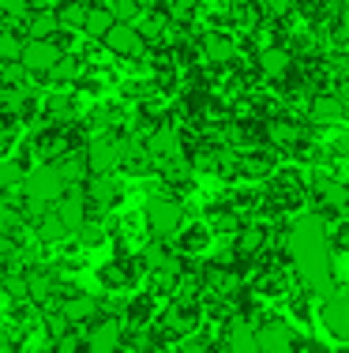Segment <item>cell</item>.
Masks as SVG:
<instances>
[{
  "instance_id": "7dc6e473",
  "label": "cell",
  "mask_w": 349,
  "mask_h": 353,
  "mask_svg": "<svg viewBox=\"0 0 349 353\" xmlns=\"http://www.w3.org/2000/svg\"><path fill=\"white\" fill-rule=\"evenodd\" d=\"M38 353H49V350H38Z\"/></svg>"
},
{
  "instance_id": "d6986e66",
  "label": "cell",
  "mask_w": 349,
  "mask_h": 353,
  "mask_svg": "<svg viewBox=\"0 0 349 353\" xmlns=\"http://www.w3.org/2000/svg\"><path fill=\"white\" fill-rule=\"evenodd\" d=\"M0 109H4L8 117H27L30 109H34V90H30V87H8Z\"/></svg>"
},
{
  "instance_id": "bcb514c9",
  "label": "cell",
  "mask_w": 349,
  "mask_h": 353,
  "mask_svg": "<svg viewBox=\"0 0 349 353\" xmlns=\"http://www.w3.org/2000/svg\"><path fill=\"white\" fill-rule=\"evenodd\" d=\"M304 353H327V350H323L319 342H304Z\"/></svg>"
},
{
  "instance_id": "4dcf8cb0",
  "label": "cell",
  "mask_w": 349,
  "mask_h": 353,
  "mask_svg": "<svg viewBox=\"0 0 349 353\" xmlns=\"http://www.w3.org/2000/svg\"><path fill=\"white\" fill-rule=\"evenodd\" d=\"M109 15H113L116 23H136L139 19V0H113Z\"/></svg>"
},
{
  "instance_id": "7402d4cb",
  "label": "cell",
  "mask_w": 349,
  "mask_h": 353,
  "mask_svg": "<svg viewBox=\"0 0 349 353\" xmlns=\"http://www.w3.org/2000/svg\"><path fill=\"white\" fill-rule=\"evenodd\" d=\"M23 279H27V297L30 301H41V305H45V301L53 297L56 285H53V279H49L45 271H27Z\"/></svg>"
},
{
  "instance_id": "f35d334b",
  "label": "cell",
  "mask_w": 349,
  "mask_h": 353,
  "mask_svg": "<svg viewBox=\"0 0 349 353\" xmlns=\"http://www.w3.org/2000/svg\"><path fill=\"white\" fill-rule=\"evenodd\" d=\"M15 225H19V214H15L8 203H0V233H8V230L15 233Z\"/></svg>"
},
{
  "instance_id": "4fadbf2b",
  "label": "cell",
  "mask_w": 349,
  "mask_h": 353,
  "mask_svg": "<svg viewBox=\"0 0 349 353\" xmlns=\"http://www.w3.org/2000/svg\"><path fill=\"white\" fill-rule=\"evenodd\" d=\"M53 214L61 218V225L68 233H79L83 225H87V199H83V192H68V196H61Z\"/></svg>"
},
{
  "instance_id": "8992f818",
  "label": "cell",
  "mask_w": 349,
  "mask_h": 353,
  "mask_svg": "<svg viewBox=\"0 0 349 353\" xmlns=\"http://www.w3.org/2000/svg\"><path fill=\"white\" fill-rule=\"evenodd\" d=\"M319 319H323V327H327L330 339L349 342V293L346 290H330L327 301H323V308H319Z\"/></svg>"
},
{
  "instance_id": "5bb4252c",
  "label": "cell",
  "mask_w": 349,
  "mask_h": 353,
  "mask_svg": "<svg viewBox=\"0 0 349 353\" xmlns=\"http://www.w3.org/2000/svg\"><path fill=\"white\" fill-rule=\"evenodd\" d=\"M315 199H319V207H327L330 214L349 211V188L342 181H335V176H319V181H315Z\"/></svg>"
},
{
  "instance_id": "836d02e7",
  "label": "cell",
  "mask_w": 349,
  "mask_h": 353,
  "mask_svg": "<svg viewBox=\"0 0 349 353\" xmlns=\"http://www.w3.org/2000/svg\"><path fill=\"white\" fill-rule=\"evenodd\" d=\"M4 293L15 301V305L30 301V297H27V279H23V274H8V279H4Z\"/></svg>"
},
{
  "instance_id": "ac0fdd59",
  "label": "cell",
  "mask_w": 349,
  "mask_h": 353,
  "mask_svg": "<svg viewBox=\"0 0 349 353\" xmlns=\"http://www.w3.org/2000/svg\"><path fill=\"white\" fill-rule=\"evenodd\" d=\"M203 57L214 64H229L233 57H237V41L229 34H218V30H211V34H203Z\"/></svg>"
},
{
  "instance_id": "30bf717a",
  "label": "cell",
  "mask_w": 349,
  "mask_h": 353,
  "mask_svg": "<svg viewBox=\"0 0 349 353\" xmlns=\"http://www.w3.org/2000/svg\"><path fill=\"white\" fill-rule=\"evenodd\" d=\"M195 323H199L195 305H188V301H173V305L165 308V316H162V334L165 339H188V334L195 331Z\"/></svg>"
},
{
  "instance_id": "f6af8a7d",
  "label": "cell",
  "mask_w": 349,
  "mask_h": 353,
  "mask_svg": "<svg viewBox=\"0 0 349 353\" xmlns=\"http://www.w3.org/2000/svg\"><path fill=\"white\" fill-rule=\"evenodd\" d=\"M180 353H207V342L192 339V342H184V350H180Z\"/></svg>"
},
{
  "instance_id": "60d3db41",
  "label": "cell",
  "mask_w": 349,
  "mask_h": 353,
  "mask_svg": "<svg viewBox=\"0 0 349 353\" xmlns=\"http://www.w3.org/2000/svg\"><path fill=\"white\" fill-rule=\"evenodd\" d=\"M53 353H79V339L76 334H56V350Z\"/></svg>"
},
{
  "instance_id": "e0dca14e",
  "label": "cell",
  "mask_w": 349,
  "mask_h": 353,
  "mask_svg": "<svg viewBox=\"0 0 349 353\" xmlns=\"http://www.w3.org/2000/svg\"><path fill=\"white\" fill-rule=\"evenodd\" d=\"M289 68H293V53H289V49L271 46V49H263V53H260V72L267 75V79H282Z\"/></svg>"
},
{
  "instance_id": "3957f363",
  "label": "cell",
  "mask_w": 349,
  "mask_h": 353,
  "mask_svg": "<svg viewBox=\"0 0 349 353\" xmlns=\"http://www.w3.org/2000/svg\"><path fill=\"white\" fill-rule=\"evenodd\" d=\"M128 154H131V139H120V136H98V139H90L83 165H87V170L94 173V176H105V173L120 170V165L128 162Z\"/></svg>"
},
{
  "instance_id": "603a6c76",
  "label": "cell",
  "mask_w": 349,
  "mask_h": 353,
  "mask_svg": "<svg viewBox=\"0 0 349 353\" xmlns=\"http://www.w3.org/2000/svg\"><path fill=\"white\" fill-rule=\"evenodd\" d=\"M30 38H53V30H61V23H56V12H49V8H41V12H30Z\"/></svg>"
},
{
  "instance_id": "8fae6325",
  "label": "cell",
  "mask_w": 349,
  "mask_h": 353,
  "mask_svg": "<svg viewBox=\"0 0 349 353\" xmlns=\"http://www.w3.org/2000/svg\"><path fill=\"white\" fill-rule=\"evenodd\" d=\"M346 98L338 94H315L312 105H308V121L319 124V128H335V124L346 121Z\"/></svg>"
},
{
  "instance_id": "9c48e42d",
  "label": "cell",
  "mask_w": 349,
  "mask_h": 353,
  "mask_svg": "<svg viewBox=\"0 0 349 353\" xmlns=\"http://www.w3.org/2000/svg\"><path fill=\"white\" fill-rule=\"evenodd\" d=\"M124 342V327L120 319H94L87 342H83V353H116Z\"/></svg>"
},
{
  "instance_id": "7c38bea8",
  "label": "cell",
  "mask_w": 349,
  "mask_h": 353,
  "mask_svg": "<svg viewBox=\"0 0 349 353\" xmlns=\"http://www.w3.org/2000/svg\"><path fill=\"white\" fill-rule=\"evenodd\" d=\"M102 312V301L90 297V293H72L61 301V319L64 323H94Z\"/></svg>"
},
{
  "instance_id": "ab89813d",
  "label": "cell",
  "mask_w": 349,
  "mask_h": 353,
  "mask_svg": "<svg viewBox=\"0 0 349 353\" xmlns=\"http://www.w3.org/2000/svg\"><path fill=\"white\" fill-rule=\"evenodd\" d=\"M260 8L267 15H286L289 8H293V0H260Z\"/></svg>"
},
{
  "instance_id": "f1b7e54d",
  "label": "cell",
  "mask_w": 349,
  "mask_h": 353,
  "mask_svg": "<svg viewBox=\"0 0 349 353\" xmlns=\"http://www.w3.org/2000/svg\"><path fill=\"white\" fill-rule=\"evenodd\" d=\"M83 15H87V4H79V0H68V4L56 12V23H61V27H83Z\"/></svg>"
},
{
  "instance_id": "277c9868",
  "label": "cell",
  "mask_w": 349,
  "mask_h": 353,
  "mask_svg": "<svg viewBox=\"0 0 349 353\" xmlns=\"http://www.w3.org/2000/svg\"><path fill=\"white\" fill-rule=\"evenodd\" d=\"M61 57H64V49L53 38H27L23 41V53H19V64L27 75H49Z\"/></svg>"
},
{
  "instance_id": "44dd1931",
  "label": "cell",
  "mask_w": 349,
  "mask_h": 353,
  "mask_svg": "<svg viewBox=\"0 0 349 353\" xmlns=\"http://www.w3.org/2000/svg\"><path fill=\"white\" fill-rule=\"evenodd\" d=\"M113 15H109V8H87V15H83V27L79 30H87L90 38H105V30L113 27Z\"/></svg>"
},
{
  "instance_id": "f546056e",
  "label": "cell",
  "mask_w": 349,
  "mask_h": 353,
  "mask_svg": "<svg viewBox=\"0 0 349 353\" xmlns=\"http://www.w3.org/2000/svg\"><path fill=\"white\" fill-rule=\"evenodd\" d=\"M169 259V252H165V241L154 237L151 245L143 248V267H151V271H162V263Z\"/></svg>"
},
{
  "instance_id": "ba28073f",
  "label": "cell",
  "mask_w": 349,
  "mask_h": 353,
  "mask_svg": "<svg viewBox=\"0 0 349 353\" xmlns=\"http://www.w3.org/2000/svg\"><path fill=\"white\" fill-rule=\"evenodd\" d=\"M105 46H109L113 57H124V61H139L147 49V41L139 38V30L131 27V23H113L109 30H105Z\"/></svg>"
},
{
  "instance_id": "484cf974",
  "label": "cell",
  "mask_w": 349,
  "mask_h": 353,
  "mask_svg": "<svg viewBox=\"0 0 349 353\" xmlns=\"http://www.w3.org/2000/svg\"><path fill=\"white\" fill-rule=\"evenodd\" d=\"M271 139L278 143V147H286V143H297V139H304V132L297 128V124H289V121H271Z\"/></svg>"
},
{
  "instance_id": "9a60e30c",
  "label": "cell",
  "mask_w": 349,
  "mask_h": 353,
  "mask_svg": "<svg viewBox=\"0 0 349 353\" xmlns=\"http://www.w3.org/2000/svg\"><path fill=\"white\" fill-rule=\"evenodd\" d=\"M116 196H120V184H116L113 176H90L87 192H83V199H87V203H94L98 211L113 207V203H116Z\"/></svg>"
},
{
  "instance_id": "1f68e13d",
  "label": "cell",
  "mask_w": 349,
  "mask_h": 353,
  "mask_svg": "<svg viewBox=\"0 0 349 353\" xmlns=\"http://www.w3.org/2000/svg\"><path fill=\"white\" fill-rule=\"evenodd\" d=\"M260 248H263V230H244L237 237V256H252Z\"/></svg>"
},
{
  "instance_id": "6da1fadb",
  "label": "cell",
  "mask_w": 349,
  "mask_h": 353,
  "mask_svg": "<svg viewBox=\"0 0 349 353\" xmlns=\"http://www.w3.org/2000/svg\"><path fill=\"white\" fill-rule=\"evenodd\" d=\"M289 259H293L297 274H301L304 290L327 297L335 290V267H330V237H327V222L319 214H301L289 225Z\"/></svg>"
},
{
  "instance_id": "7bdbcfd3",
  "label": "cell",
  "mask_w": 349,
  "mask_h": 353,
  "mask_svg": "<svg viewBox=\"0 0 349 353\" xmlns=\"http://www.w3.org/2000/svg\"><path fill=\"white\" fill-rule=\"evenodd\" d=\"M184 245H188V248H203V245H207V230H199V225H195V230L184 237Z\"/></svg>"
},
{
  "instance_id": "4316f807",
  "label": "cell",
  "mask_w": 349,
  "mask_h": 353,
  "mask_svg": "<svg viewBox=\"0 0 349 353\" xmlns=\"http://www.w3.org/2000/svg\"><path fill=\"white\" fill-rule=\"evenodd\" d=\"M23 165L15 162V158H8V162H0V192H12V188H19V181H23Z\"/></svg>"
},
{
  "instance_id": "b9f144b4",
  "label": "cell",
  "mask_w": 349,
  "mask_h": 353,
  "mask_svg": "<svg viewBox=\"0 0 349 353\" xmlns=\"http://www.w3.org/2000/svg\"><path fill=\"white\" fill-rule=\"evenodd\" d=\"M83 245H98V241H102V225H83Z\"/></svg>"
},
{
  "instance_id": "74e56055",
  "label": "cell",
  "mask_w": 349,
  "mask_h": 353,
  "mask_svg": "<svg viewBox=\"0 0 349 353\" xmlns=\"http://www.w3.org/2000/svg\"><path fill=\"white\" fill-rule=\"evenodd\" d=\"M338 41H349V0H342V8H338V27H335Z\"/></svg>"
},
{
  "instance_id": "83f0119b",
  "label": "cell",
  "mask_w": 349,
  "mask_h": 353,
  "mask_svg": "<svg viewBox=\"0 0 349 353\" xmlns=\"http://www.w3.org/2000/svg\"><path fill=\"white\" fill-rule=\"evenodd\" d=\"M38 237L41 241H64V237H68V230L61 225V218H56V214H45V218H38Z\"/></svg>"
},
{
  "instance_id": "d6a6232c",
  "label": "cell",
  "mask_w": 349,
  "mask_h": 353,
  "mask_svg": "<svg viewBox=\"0 0 349 353\" xmlns=\"http://www.w3.org/2000/svg\"><path fill=\"white\" fill-rule=\"evenodd\" d=\"M45 109H49V117H56V121H68L76 105H72V98H68V94H49Z\"/></svg>"
},
{
  "instance_id": "d590c367",
  "label": "cell",
  "mask_w": 349,
  "mask_h": 353,
  "mask_svg": "<svg viewBox=\"0 0 349 353\" xmlns=\"http://www.w3.org/2000/svg\"><path fill=\"white\" fill-rule=\"evenodd\" d=\"M0 15H8V19H27L30 0H0Z\"/></svg>"
},
{
  "instance_id": "ee69618b",
  "label": "cell",
  "mask_w": 349,
  "mask_h": 353,
  "mask_svg": "<svg viewBox=\"0 0 349 353\" xmlns=\"http://www.w3.org/2000/svg\"><path fill=\"white\" fill-rule=\"evenodd\" d=\"M8 346H12V327L0 319V350H8Z\"/></svg>"
},
{
  "instance_id": "7a4b0ae2",
  "label": "cell",
  "mask_w": 349,
  "mask_h": 353,
  "mask_svg": "<svg viewBox=\"0 0 349 353\" xmlns=\"http://www.w3.org/2000/svg\"><path fill=\"white\" fill-rule=\"evenodd\" d=\"M19 188H23V196H27V203H56V199L68 192V181L61 176L56 162H41L30 173H23Z\"/></svg>"
},
{
  "instance_id": "d4e9b609",
  "label": "cell",
  "mask_w": 349,
  "mask_h": 353,
  "mask_svg": "<svg viewBox=\"0 0 349 353\" xmlns=\"http://www.w3.org/2000/svg\"><path fill=\"white\" fill-rule=\"evenodd\" d=\"M165 23H169V19H165V12H158V15H143V19H136L131 27L139 30V38H143V41H151V38H158L165 30Z\"/></svg>"
},
{
  "instance_id": "e575fe53",
  "label": "cell",
  "mask_w": 349,
  "mask_h": 353,
  "mask_svg": "<svg viewBox=\"0 0 349 353\" xmlns=\"http://www.w3.org/2000/svg\"><path fill=\"white\" fill-rule=\"evenodd\" d=\"M233 15H237V23H240L244 30H252L255 23H260V12H255L248 0H237V4H233Z\"/></svg>"
},
{
  "instance_id": "2e32d148",
  "label": "cell",
  "mask_w": 349,
  "mask_h": 353,
  "mask_svg": "<svg viewBox=\"0 0 349 353\" xmlns=\"http://www.w3.org/2000/svg\"><path fill=\"white\" fill-rule=\"evenodd\" d=\"M226 353H260L255 350V327L248 319H233L226 331Z\"/></svg>"
},
{
  "instance_id": "cb8c5ba5",
  "label": "cell",
  "mask_w": 349,
  "mask_h": 353,
  "mask_svg": "<svg viewBox=\"0 0 349 353\" xmlns=\"http://www.w3.org/2000/svg\"><path fill=\"white\" fill-rule=\"evenodd\" d=\"M23 53V38L15 34V30H0V64H15Z\"/></svg>"
},
{
  "instance_id": "ffe728a7",
  "label": "cell",
  "mask_w": 349,
  "mask_h": 353,
  "mask_svg": "<svg viewBox=\"0 0 349 353\" xmlns=\"http://www.w3.org/2000/svg\"><path fill=\"white\" fill-rule=\"evenodd\" d=\"M151 154H154V158H169V162H177V158H180V139H177V132L154 128V136H151Z\"/></svg>"
},
{
  "instance_id": "5b68a950",
  "label": "cell",
  "mask_w": 349,
  "mask_h": 353,
  "mask_svg": "<svg viewBox=\"0 0 349 353\" xmlns=\"http://www.w3.org/2000/svg\"><path fill=\"white\" fill-rule=\"evenodd\" d=\"M147 222H151L154 237L165 241L184 225V207H180L177 199H169V196H154L151 203H147Z\"/></svg>"
},
{
  "instance_id": "8d00e7d4",
  "label": "cell",
  "mask_w": 349,
  "mask_h": 353,
  "mask_svg": "<svg viewBox=\"0 0 349 353\" xmlns=\"http://www.w3.org/2000/svg\"><path fill=\"white\" fill-rule=\"evenodd\" d=\"M49 75H56V79H76V75H79V64L72 61V57H68V61L61 57V61H56V68L49 72Z\"/></svg>"
},
{
  "instance_id": "52a82bcc",
  "label": "cell",
  "mask_w": 349,
  "mask_h": 353,
  "mask_svg": "<svg viewBox=\"0 0 349 353\" xmlns=\"http://www.w3.org/2000/svg\"><path fill=\"white\" fill-rule=\"evenodd\" d=\"M255 350L260 353H293L297 350L293 327L282 323V319H267L263 327H255Z\"/></svg>"
}]
</instances>
